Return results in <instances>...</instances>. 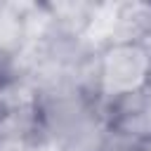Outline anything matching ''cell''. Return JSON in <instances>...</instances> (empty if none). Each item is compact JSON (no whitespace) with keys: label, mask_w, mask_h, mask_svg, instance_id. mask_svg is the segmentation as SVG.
<instances>
[{"label":"cell","mask_w":151,"mask_h":151,"mask_svg":"<svg viewBox=\"0 0 151 151\" xmlns=\"http://www.w3.org/2000/svg\"><path fill=\"white\" fill-rule=\"evenodd\" d=\"M85 83L101 106L151 90V42L130 35H109L94 42Z\"/></svg>","instance_id":"6da1fadb"},{"label":"cell","mask_w":151,"mask_h":151,"mask_svg":"<svg viewBox=\"0 0 151 151\" xmlns=\"http://www.w3.org/2000/svg\"><path fill=\"white\" fill-rule=\"evenodd\" d=\"M101 127L106 139L127 151H151V90L104 104Z\"/></svg>","instance_id":"7a4b0ae2"},{"label":"cell","mask_w":151,"mask_h":151,"mask_svg":"<svg viewBox=\"0 0 151 151\" xmlns=\"http://www.w3.org/2000/svg\"><path fill=\"white\" fill-rule=\"evenodd\" d=\"M26 73L28 66L24 61V50L0 45V101L7 99V94H14L19 90Z\"/></svg>","instance_id":"3957f363"},{"label":"cell","mask_w":151,"mask_h":151,"mask_svg":"<svg viewBox=\"0 0 151 151\" xmlns=\"http://www.w3.org/2000/svg\"><path fill=\"white\" fill-rule=\"evenodd\" d=\"M0 149H2V113H0Z\"/></svg>","instance_id":"277c9868"},{"label":"cell","mask_w":151,"mask_h":151,"mask_svg":"<svg viewBox=\"0 0 151 151\" xmlns=\"http://www.w3.org/2000/svg\"><path fill=\"white\" fill-rule=\"evenodd\" d=\"M149 42H151V35H149Z\"/></svg>","instance_id":"5b68a950"}]
</instances>
